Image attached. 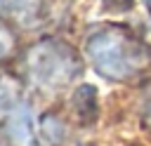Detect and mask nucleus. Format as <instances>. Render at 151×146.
I'll list each match as a JSON object with an SVG mask.
<instances>
[{
	"mask_svg": "<svg viewBox=\"0 0 151 146\" xmlns=\"http://www.w3.org/2000/svg\"><path fill=\"white\" fill-rule=\"evenodd\" d=\"M85 52L92 66L111 80L134 78L149 64V52L144 49V45L116 26H104L90 33Z\"/></svg>",
	"mask_w": 151,
	"mask_h": 146,
	"instance_id": "nucleus-1",
	"label": "nucleus"
},
{
	"mask_svg": "<svg viewBox=\"0 0 151 146\" xmlns=\"http://www.w3.org/2000/svg\"><path fill=\"white\" fill-rule=\"evenodd\" d=\"M28 71L42 87H64L78 75V59L64 42L42 40L28 52Z\"/></svg>",
	"mask_w": 151,
	"mask_h": 146,
	"instance_id": "nucleus-2",
	"label": "nucleus"
},
{
	"mask_svg": "<svg viewBox=\"0 0 151 146\" xmlns=\"http://www.w3.org/2000/svg\"><path fill=\"white\" fill-rule=\"evenodd\" d=\"M7 134L14 146H40L42 144V122L35 120L33 111L26 104L12 108L7 118Z\"/></svg>",
	"mask_w": 151,
	"mask_h": 146,
	"instance_id": "nucleus-3",
	"label": "nucleus"
},
{
	"mask_svg": "<svg viewBox=\"0 0 151 146\" xmlns=\"http://www.w3.org/2000/svg\"><path fill=\"white\" fill-rule=\"evenodd\" d=\"M33 5H35V0H0V14L21 16V14H26Z\"/></svg>",
	"mask_w": 151,
	"mask_h": 146,
	"instance_id": "nucleus-4",
	"label": "nucleus"
},
{
	"mask_svg": "<svg viewBox=\"0 0 151 146\" xmlns=\"http://www.w3.org/2000/svg\"><path fill=\"white\" fill-rule=\"evenodd\" d=\"M9 49H12V38H9L7 28H5V26H0V57H5Z\"/></svg>",
	"mask_w": 151,
	"mask_h": 146,
	"instance_id": "nucleus-5",
	"label": "nucleus"
},
{
	"mask_svg": "<svg viewBox=\"0 0 151 146\" xmlns=\"http://www.w3.org/2000/svg\"><path fill=\"white\" fill-rule=\"evenodd\" d=\"M7 99H9V87H7V85L0 80V108L7 104Z\"/></svg>",
	"mask_w": 151,
	"mask_h": 146,
	"instance_id": "nucleus-6",
	"label": "nucleus"
}]
</instances>
